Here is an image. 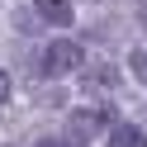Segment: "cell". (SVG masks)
<instances>
[{
	"label": "cell",
	"instance_id": "cell-1",
	"mask_svg": "<svg viewBox=\"0 0 147 147\" xmlns=\"http://www.w3.org/2000/svg\"><path fill=\"white\" fill-rule=\"evenodd\" d=\"M81 62H86V48H81V43H71V38H57V43H48V48H43L38 71L57 81V76H67V71H76Z\"/></svg>",
	"mask_w": 147,
	"mask_h": 147
},
{
	"label": "cell",
	"instance_id": "cell-5",
	"mask_svg": "<svg viewBox=\"0 0 147 147\" xmlns=\"http://www.w3.org/2000/svg\"><path fill=\"white\" fill-rule=\"evenodd\" d=\"M128 67H133V76H138V81L147 86V48H138L133 57H128Z\"/></svg>",
	"mask_w": 147,
	"mask_h": 147
},
{
	"label": "cell",
	"instance_id": "cell-6",
	"mask_svg": "<svg viewBox=\"0 0 147 147\" xmlns=\"http://www.w3.org/2000/svg\"><path fill=\"white\" fill-rule=\"evenodd\" d=\"M33 147H76V142H67V138H38Z\"/></svg>",
	"mask_w": 147,
	"mask_h": 147
},
{
	"label": "cell",
	"instance_id": "cell-2",
	"mask_svg": "<svg viewBox=\"0 0 147 147\" xmlns=\"http://www.w3.org/2000/svg\"><path fill=\"white\" fill-rule=\"evenodd\" d=\"M100 128H105V114H100V109H76L71 123H67V133H71V142H90Z\"/></svg>",
	"mask_w": 147,
	"mask_h": 147
},
{
	"label": "cell",
	"instance_id": "cell-4",
	"mask_svg": "<svg viewBox=\"0 0 147 147\" xmlns=\"http://www.w3.org/2000/svg\"><path fill=\"white\" fill-rule=\"evenodd\" d=\"M109 147H147V133L138 123H119L114 133H109Z\"/></svg>",
	"mask_w": 147,
	"mask_h": 147
},
{
	"label": "cell",
	"instance_id": "cell-3",
	"mask_svg": "<svg viewBox=\"0 0 147 147\" xmlns=\"http://www.w3.org/2000/svg\"><path fill=\"white\" fill-rule=\"evenodd\" d=\"M33 10H38V19L52 24V29H71V24H76V10H71L67 0H33Z\"/></svg>",
	"mask_w": 147,
	"mask_h": 147
}]
</instances>
